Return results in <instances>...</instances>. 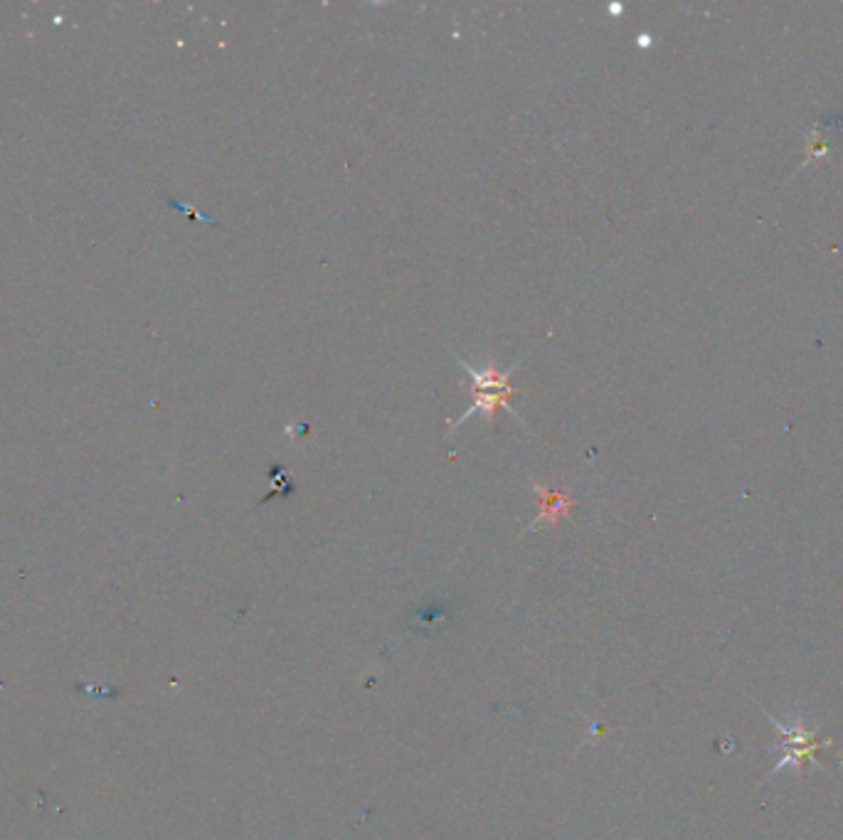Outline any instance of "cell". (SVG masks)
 <instances>
[{"instance_id": "cell-3", "label": "cell", "mask_w": 843, "mask_h": 840, "mask_svg": "<svg viewBox=\"0 0 843 840\" xmlns=\"http://www.w3.org/2000/svg\"><path fill=\"white\" fill-rule=\"evenodd\" d=\"M535 493H538L540 503L538 523L540 520H553V523H558L562 515H567V510L572 508V498L567 496L565 491H548L545 486H535Z\"/></svg>"}, {"instance_id": "cell-1", "label": "cell", "mask_w": 843, "mask_h": 840, "mask_svg": "<svg viewBox=\"0 0 843 840\" xmlns=\"http://www.w3.org/2000/svg\"><path fill=\"white\" fill-rule=\"evenodd\" d=\"M454 358H457V363L461 365V368L469 372L471 382H474V385H471V397H474V404H471V407L466 409L464 414H461L457 422L449 424V432H447L449 437L457 432V429L466 422V419L474 417V414H479V412L484 414L486 422L493 424V414H496V409H501V407L506 409V412H511L513 417L518 419V422H523L521 414H516V409L508 404L511 397L518 395L516 387H511V382H508V380H511V372L516 370V365H511V368H508L506 372H501L496 368V363L491 360V363L486 365L484 370H476V368H471L466 360H461L459 355H454Z\"/></svg>"}, {"instance_id": "cell-2", "label": "cell", "mask_w": 843, "mask_h": 840, "mask_svg": "<svg viewBox=\"0 0 843 840\" xmlns=\"http://www.w3.org/2000/svg\"><path fill=\"white\" fill-rule=\"evenodd\" d=\"M765 710V707H762ZM767 720L772 722L774 727H777L779 732H782V757H779V764L772 769V774L782 772L784 767H807V764H814V767H824V764L816 759V752L824 747H831V740H821L819 732L816 730H809L804 722H794V725H784L782 720H777V717L772 715V712H767Z\"/></svg>"}]
</instances>
